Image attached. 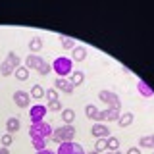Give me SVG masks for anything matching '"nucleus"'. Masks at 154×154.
I'll return each mask as SVG.
<instances>
[{"mask_svg":"<svg viewBox=\"0 0 154 154\" xmlns=\"http://www.w3.org/2000/svg\"><path fill=\"white\" fill-rule=\"evenodd\" d=\"M0 154H10V150H8V148H4V146H2V148H0Z\"/></svg>","mask_w":154,"mask_h":154,"instance_id":"35","label":"nucleus"},{"mask_svg":"<svg viewBox=\"0 0 154 154\" xmlns=\"http://www.w3.org/2000/svg\"><path fill=\"white\" fill-rule=\"evenodd\" d=\"M87 58V48L85 46H75L73 50H71V60L73 62H83Z\"/></svg>","mask_w":154,"mask_h":154,"instance_id":"14","label":"nucleus"},{"mask_svg":"<svg viewBox=\"0 0 154 154\" xmlns=\"http://www.w3.org/2000/svg\"><path fill=\"white\" fill-rule=\"evenodd\" d=\"M137 91H139V94H141L143 98H150V96H154V89L143 79L137 81Z\"/></svg>","mask_w":154,"mask_h":154,"instance_id":"11","label":"nucleus"},{"mask_svg":"<svg viewBox=\"0 0 154 154\" xmlns=\"http://www.w3.org/2000/svg\"><path fill=\"white\" fill-rule=\"evenodd\" d=\"M85 116L89 119H93V122H98V116H100V110L96 108L94 104H87L85 106Z\"/></svg>","mask_w":154,"mask_h":154,"instance_id":"15","label":"nucleus"},{"mask_svg":"<svg viewBox=\"0 0 154 154\" xmlns=\"http://www.w3.org/2000/svg\"><path fill=\"white\" fill-rule=\"evenodd\" d=\"M54 89L62 91V93H66V94H73L75 87L71 85V81L67 79V77H56L54 79Z\"/></svg>","mask_w":154,"mask_h":154,"instance_id":"7","label":"nucleus"},{"mask_svg":"<svg viewBox=\"0 0 154 154\" xmlns=\"http://www.w3.org/2000/svg\"><path fill=\"white\" fill-rule=\"evenodd\" d=\"M31 96L33 98H42V96H45V89H42L41 85H33V89H31Z\"/></svg>","mask_w":154,"mask_h":154,"instance_id":"26","label":"nucleus"},{"mask_svg":"<svg viewBox=\"0 0 154 154\" xmlns=\"http://www.w3.org/2000/svg\"><path fill=\"white\" fill-rule=\"evenodd\" d=\"M94 150L96 152H102V150H108V139H96V143H94Z\"/></svg>","mask_w":154,"mask_h":154,"instance_id":"25","label":"nucleus"},{"mask_svg":"<svg viewBox=\"0 0 154 154\" xmlns=\"http://www.w3.org/2000/svg\"><path fill=\"white\" fill-rule=\"evenodd\" d=\"M37 71H38V75H41V77H46V75H48V73L52 71V66H50V64H48V62L45 60V62H42V66L38 67Z\"/></svg>","mask_w":154,"mask_h":154,"instance_id":"27","label":"nucleus"},{"mask_svg":"<svg viewBox=\"0 0 154 154\" xmlns=\"http://www.w3.org/2000/svg\"><path fill=\"white\" fill-rule=\"evenodd\" d=\"M19 127H21V122H19V118H8V122H6V131H8L10 135L17 133Z\"/></svg>","mask_w":154,"mask_h":154,"instance_id":"13","label":"nucleus"},{"mask_svg":"<svg viewBox=\"0 0 154 154\" xmlns=\"http://www.w3.org/2000/svg\"><path fill=\"white\" fill-rule=\"evenodd\" d=\"M91 133H93V137L96 139H108L110 137V127L106 123H93V127H91Z\"/></svg>","mask_w":154,"mask_h":154,"instance_id":"9","label":"nucleus"},{"mask_svg":"<svg viewBox=\"0 0 154 154\" xmlns=\"http://www.w3.org/2000/svg\"><path fill=\"white\" fill-rule=\"evenodd\" d=\"M98 100L104 102L106 106H112V108H119L122 110V100L119 96L114 93V91H100L98 93Z\"/></svg>","mask_w":154,"mask_h":154,"instance_id":"4","label":"nucleus"},{"mask_svg":"<svg viewBox=\"0 0 154 154\" xmlns=\"http://www.w3.org/2000/svg\"><path fill=\"white\" fill-rule=\"evenodd\" d=\"M31 146L35 148V150L38 152V150H45L46 148V139H31Z\"/></svg>","mask_w":154,"mask_h":154,"instance_id":"23","label":"nucleus"},{"mask_svg":"<svg viewBox=\"0 0 154 154\" xmlns=\"http://www.w3.org/2000/svg\"><path fill=\"white\" fill-rule=\"evenodd\" d=\"M75 139V127L71 123H64L62 127H58L52 131L50 135V141H54L58 144H62V143H69V141H73Z\"/></svg>","mask_w":154,"mask_h":154,"instance_id":"1","label":"nucleus"},{"mask_svg":"<svg viewBox=\"0 0 154 154\" xmlns=\"http://www.w3.org/2000/svg\"><path fill=\"white\" fill-rule=\"evenodd\" d=\"M127 154H141V148H139V146H131L127 150Z\"/></svg>","mask_w":154,"mask_h":154,"instance_id":"33","label":"nucleus"},{"mask_svg":"<svg viewBox=\"0 0 154 154\" xmlns=\"http://www.w3.org/2000/svg\"><path fill=\"white\" fill-rule=\"evenodd\" d=\"M52 71L58 75V77H67L73 73V60L67 56H58L52 64Z\"/></svg>","mask_w":154,"mask_h":154,"instance_id":"2","label":"nucleus"},{"mask_svg":"<svg viewBox=\"0 0 154 154\" xmlns=\"http://www.w3.org/2000/svg\"><path fill=\"white\" fill-rule=\"evenodd\" d=\"M69 81H71V85H73V87H79V85H83V81H85V73H83L81 69H77V71H73V73H71Z\"/></svg>","mask_w":154,"mask_h":154,"instance_id":"17","label":"nucleus"},{"mask_svg":"<svg viewBox=\"0 0 154 154\" xmlns=\"http://www.w3.org/2000/svg\"><path fill=\"white\" fill-rule=\"evenodd\" d=\"M133 119H135V116H133V112H123L122 116L118 118V125L119 127H129V125L133 123Z\"/></svg>","mask_w":154,"mask_h":154,"instance_id":"12","label":"nucleus"},{"mask_svg":"<svg viewBox=\"0 0 154 154\" xmlns=\"http://www.w3.org/2000/svg\"><path fill=\"white\" fill-rule=\"evenodd\" d=\"M139 148H154V143H152L150 135H144V137L139 139Z\"/></svg>","mask_w":154,"mask_h":154,"instance_id":"22","label":"nucleus"},{"mask_svg":"<svg viewBox=\"0 0 154 154\" xmlns=\"http://www.w3.org/2000/svg\"><path fill=\"white\" fill-rule=\"evenodd\" d=\"M150 137H152V143H154V135H150Z\"/></svg>","mask_w":154,"mask_h":154,"instance_id":"38","label":"nucleus"},{"mask_svg":"<svg viewBox=\"0 0 154 154\" xmlns=\"http://www.w3.org/2000/svg\"><path fill=\"white\" fill-rule=\"evenodd\" d=\"M0 143H2V146H4V148H8L10 144L14 143V135H10V133L2 135V137H0Z\"/></svg>","mask_w":154,"mask_h":154,"instance_id":"31","label":"nucleus"},{"mask_svg":"<svg viewBox=\"0 0 154 154\" xmlns=\"http://www.w3.org/2000/svg\"><path fill=\"white\" fill-rule=\"evenodd\" d=\"M52 125L50 123H46V122H38V123H31V127H29V137L31 139H50V135H52Z\"/></svg>","mask_w":154,"mask_h":154,"instance_id":"3","label":"nucleus"},{"mask_svg":"<svg viewBox=\"0 0 154 154\" xmlns=\"http://www.w3.org/2000/svg\"><path fill=\"white\" fill-rule=\"evenodd\" d=\"M119 116H122V110H119V108H112V106H108L106 110L100 112L98 123H102V122H118Z\"/></svg>","mask_w":154,"mask_h":154,"instance_id":"6","label":"nucleus"},{"mask_svg":"<svg viewBox=\"0 0 154 154\" xmlns=\"http://www.w3.org/2000/svg\"><path fill=\"white\" fill-rule=\"evenodd\" d=\"M46 108H48V112H62V110H64V106H62L60 100H54V102H48Z\"/></svg>","mask_w":154,"mask_h":154,"instance_id":"28","label":"nucleus"},{"mask_svg":"<svg viewBox=\"0 0 154 154\" xmlns=\"http://www.w3.org/2000/svg\"><path fill=\"white\" fill-rule=\"evenodd\" d=\"M14 71H16V69H14V66H12V64H10V62H8V60H4V62H2V64H0V73H2L4 77H8V75H12V73H14Z\"/></svg>","mask_w":154,"mask_h":154,"instance_id":"20","label":"nucleus"},{"mask_svg":"<svg viewBox=\"0 0 154 154\" xmlns=\"http://www.w3.org/2000/svg\"><path fill=\"white\" fill-rule=\"evenodd\" d=\"M6 60L14 66V69H17V67L21 66V58H19L16 52H8V54H6Z\"/></svg>","mask_w":154,"mask_h":154,"instance_id":"19","label":"nucleus"},{"mask_svg":"<svg viewBox=\"0 0 154 154\" xmlns=\"http://www.w3.org/2000/svg\"><path fill=\"white\" fill-rule=\"evenodd\" d=\"M14 73H16V77H17L19 81H27V77H29V69H27L25 66H19L17 69L14 71Z\"/></svg>","mask_w":154,"mask_h":154,"instance_id":"24","label":"nucleus"},{"mask_svg":"<svg viewBox=\"0 0 154 154\" xmlns=\"http://www.w3.org/2000/svg\"><path fill=\"white\" fill-rule=\"evenodd\" d=\"M46 112H48V108H46L45 104H35V106H31V110H29V119H31V123L45 122Z\"/></svg>","mask_w":154,"mask_h":154,"instance_id":"5","label":"nucleus"},{"mask_svg":"<svg viewBox=\"0 0 154 154\" xmlns=\"http://www.w3.org/2000/svg\"><path fill=\"white\" fill-rule=\"evenodd\" d=\"M73 119H75V112L71 108H64V110H62V122H64V123H71V125H73Z\"/></svg>","mask_w":154,"mask_h":154,"instance_id":"18","label":"nucleus"},{"mask_svg":"<svg viewBox=\"0 0 154 154\" xmlns=\"http://www.w3.org/2000/svg\"><path fill=\"white\" fill-rule=\"evenodd\" d=\"M42 62H45V60H42L38 54H29V56L25 58V64H23V66H25L27 69L31 71V69H38V67L42 66Z\"/></svg>","mask_w":154,"mask_h":154,"instance_id":"10","label":"nucleus"},{"mask_svg":"<svg viewBox=\"0 0 154 154\" xmlns=\"http://www.w3.org/2000/svg\"><path fill=\"white\" fill-rule=\"evenodd\" d=\"M14 102H16L17 108H29L31 104V94L27 91H16L14 93Z\"/></svg>","mask_w":154,"mask_h":154,"instance_id":"8","label":"nucleus"},{"mask_svg":"<svg viewBox=\"0 0 154 154\" xmlns=\"http://www.w3.org/2000/svg\"><path fill=\"white\" fill-rule=\"evenodd\" d=\"M45 96H46V100L48 102H54V100H58V91L52 87V89H46L45 91Z\"/></svg>","mask_w":154,"mask_h":154,"instance_id":"29","label":"nucleus"},{"mask_svg":"<svg viewBox=\"0 0 154 154\" xmlns=\"http://www.w3.org/2000/svg\"><path fill=\"white\" fill-rule=\"evenodd\" d=\"M60 42H62V48H66V50H73V48L77 46L73 38H69V37H62V35H60Z\"/></svg>","mask_w":154,"mask_h":154,"instance_id":"21","label":"nucleus"},{"mask_svg":"<svg viewBox=\"0 0 154 154\" xmlns=\"http://www.w3.org/2000/svg\"><path fill=\"white\" fill-rule=\"evenodd\" d=\"M89 154H98V152H96V150H94V152H89Z\"/></svg>","mask_w":154,"mask_h":154,"instance_id":"37","label":"nucleus"},{"mask_svg":"<svg viewBox=\"0 0 154 154\" xmlns=\"http://www.w3.org/2000/svg\"><path fill=\"white\" fill-rule=\"evenodd\" d=\"M37 154H56V152H52V150H48V148H45V150H38Z\"/></svg>","mask_w":154,"mask_h":154,"instance_id":"34","label":"nucleus"},{"mask_svg":"<svg viewBox=\"0 0 154 154\" xmlns=\"http://www.w3.org/2000/svg\"><path fill=\"white\" fill-rule=\"evenodd\" d=\"M71 154H87V152H85V148L81 146L79 143H75V146H73V150H71Z\"/></svg>","mask_w":154,"mask_h":154,"instance_id":"32","label":"nucleus"},{"mask_svg":"<svg viewBox=\"0 0 154 154\" xmlns=\"http://www.w3.org/2000/svg\"><path fill=\"white\" fill-rule=\"evenodd\" d=\"M108 154H122V152H119V150H114V152H108Z\"/></svg>","mask_w":154,"mask_h":154,"instance_id":"36","label":"nucleus"},{"mask_svg":"<svg viewBox=\"0 0 154 154\" xmlns=\"http://www.w3.org/2000/svg\"><path fill=\"white\" fill-rule=\"evenodd\" d=\"M41 48H42V38L38 37V35L37 37H31V41H29V50H31V52H29V54H37Z\"/></svg>","mask_w":154,"mask_h":154,"instance_id":"16","label":"nucleus"},{"mask_svg":"<svg viewBox=\"0 0 154 154\" xmlns=\"http://www.w3.org/2000/svg\"><path fill=\"white\" fill-rule=\"evenodd\" d=\"M118 148H119V139L118 137H108V150L114 152V150H118Z\"/></svg>","mask_w":154,"mask_h":154,"instance_id":"30","label":"nucleus"}]
</instances>
